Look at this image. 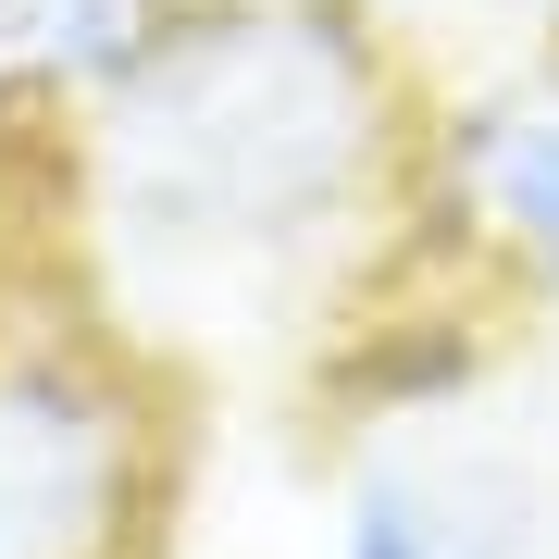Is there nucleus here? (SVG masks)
Here are the masks:
<instances>
[{
	"instance_id": "obj_1",
	"label": "nucleus",
	"mask_w": 559,
	"mask_h": 559,
	"mask_svg": "<svg viewBox=\"0 0 559 559\" xmlns=\"http://www.w3.org/2000/svg\"><path fill=\"white\" fill-rule=\"evenodd\" d=\"M436 87L373 0H175L138 75L62 112L87 286L175 360L261 323L336 336L423 249Z\"/></svg>"
},
{
	"instance_id": "obj_2",
	"label": "nucleus",
	"mask_w": 559,
	"mask_h": 559,
	"mask_svg": "<svg viewBox=\"0 0 559 559\" xmlns=\"http://www.w3.org/2000/svg\"><path fill=\"white\" fill-rule=\"evenodd\" d=\"M187 360L75 261L62 138L38 224L0 237V559H175Z\"/></svg>"
},
{
	"instance_id": "obj_3",
	"label": "nucleus",
	"mask_w": 559,
	"mask_h": 559,
	"mask_svg": "<svg viewBox=\"0 0 559 559\" xmlns=\"http://www.w3.org/2000/svg\"><path fill=\"white\" fill-rule=\"evenodd\" d=\"M411 274H473L510 311H559V75L436 87Z\"/></svg>"
},
{
	"instance_id": "obj_4",
	"label": "nucleus",
	"mask_w": 559,
	"mask_h": 559,
	"mask_svg": "<svg viewBox=\"0 0 559 559\" xmlns=\"http://www.w3.org/2000/svg\"><path fill=\"white\" fill-rule=\"evenodd\" d=\"M323 559H522V510L485 473H448L423 448H373L336 498Z\"/></svg>"
},
{
	"instance_id": "obj_5",
	"label": "nucleus",
	"mask_w": 559,
	"mask_h": 559,
	"mask_svg": "<svg viewBox=\"0 0 559 559\" xmlns=\"http://www.w3.org/2000/svg\"><path fill=\"white\" fill-rule=\"evenodd\" d=\"M175 25V0H25L13 25V100H50V112H87L112 75H138V50Z\"/></svg>"
},
{
	"instance_id": "obj_6",
	"label": "nucleus",
	"mask_w": 559,
	"mask_h": 559,
	"mask_svg": "<svg viewBox=\"0 0 559 559\" xmlns=\"http://www.w3.org/2000/svg\"><path fill=\"white\" fill-rule=\"evenodd\" d=\"M385 25L423 50V38H485L510 50V75H559V0H373Z\"/></svg>"
},
{
	"instance_id": "obj_7",
	"label": "nucleus",
	"mask_w": 559,
	"mask_h": 559,
	"mask_svg": "<svg viewBox=\"0 0 559 559\" xmlns=\"http://www.w3.org/2000/svg\"><path fill=\"white\" fill-rule=\"evenodd\" d=\"M13 25H25V0H0V75H13Z\"/></svg>"
}]
</instances>
